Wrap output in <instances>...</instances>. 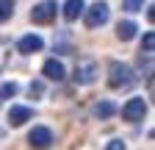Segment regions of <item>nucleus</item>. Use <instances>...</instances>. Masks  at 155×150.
<instances>
[{"instance_id":"1","label":"nucleus","mask_w":155,"mask_h":150,"mask_svg":"<svg viewBox=\"0 0 155 150\" xmlns=\"http://www.w3.org/2000/svg\"><path fill=\"white\" fill-rule=\"evenodd\" d=\"M133 81H136V75H133V70H130L127 64L114 61V64L108 67V86H111V89H125V86H130Z\"/></svg>"},{"instance_id":"2","label":"nucleus","mask_w":155,"mask_h":150,"mask_svg":"<svg viewBox=\"0 0 155 150\" xmlns=\"http://www.w3.org/2000/svg\"><path fill=\"white\" fill-rule=\"evenodd\" d=\"M55 14H58V3L55 0H42V3H36L31 9V22L50 25V22H55Z\"/></svg>"},{"instance_id":"3","label":"nucleus","mask_w":155,"mask_h":150,"mask_svg":"<svg viewBox=\"0 0 155 150\" xmlns=\"http://www.w3.org/2000/svg\"><path fill=\"white\" fill-rule=\"evenodd\" d=\"M28 145H31V150H50L53 147V131L47 125H36L28 134Z\"/></svg>"},{"instance_id":"4","label":"nucleus","mask_w":155,"mask_h":150,"mask_svg":"<svg viewBox=\"0 0 155 150\" xmlns=\"http://www.w3.org/2000/svg\"><path fill=\"white\" fill-rule=\"evenodd\" d=\"M144 117H147V103H144V97H130L122 106V120H127V122H141Z\"/></svg>"},{"instance_id":"5","label":"nucleus","mask_w":155,"mask_h":150,"mask_svg":"<svg viewBox=\"0 0 155 150\" xmlns=\"http://www.w3.org/2000/svg\"><path fill=\"white\" fill-rule=\"evenodd\" d=\"M108 17H111V9H108V3L100 0V3L89 6V11H86V28H100V25H105Z\"/></svg>"},{"instance_id":"6","label":"nucleus","mask_w":155,"mask_h":150,"mask_svg":"<svg viewBox=\"0 0 155 150\" xmlns=\"http://www.w3.org/2000/svg\"><path fill=\"white\" fill-rule=\"evenodd\" d=\"M97 75H100V67H97L94 61H83V64L75 67L72 78H75L78 86H86V84H94V81H97Z\"/></svg>"},{"instance_id":"7","label":"nucleus","mask_w":155,"mask_h":150,"mask_svg":"<svg viewBox=\"0 0 155 150\" xmlns=\"http://www.w3.org/2000/svg\"><path fill=\"white\" fill-rule=\"evenodd\" d=\"M45 47V39L42 36H36V33H25L22 39L17 42V50L22 53V56H33V53H39Z\"/></svg>"},{"instance_id":"8","label":"nucleus","mask_w":155,"mask_h":150,"mask_svg":"<svg viewBox=\"0 0 155 150\" xmlns=\"http://www.w3.org/2000/svg\"><path fill=\"white\" fill-rule=\"evenodd\" d=\"M31 117H33V111H31L28 106H11V108H8V114H6V120H8V125H11V128L25 125Z\"/></svg>"},{"instance_id":"9","label":"nucleus","mask_w":155,"mask_h":150,"mask_svg":"<svg viewBox=\"0 0 155 150\" xmlns=\"http://www.w3.org/2000/svg\"><path fill=\"white\" fill-rule=\"evenodd\" d=\"M42 72H45L47 81H64L67 78V70H64V64L58 61V59H47L42 64Z\"/></svg>"},{"instance_id":"10","label":"nucleus","mask_w":155,"mask_h":150,"mask_svg":"<svg viewBox=\"0 0 155 150\" xmlns=\"http://www.w3.org/2000/svg\"><path fill=\"white\" fill-rule=\"evenodd\" d=\"M83 0H67V3H64V20L67 22H75L78 20V17H81L83 14Z\"/></svg>"},{"instance_id":"11","label":"nucleus","mask_w":155,"mask_h":150,"mask_svg":"<svg viewBox=\"0 0 155 150\" xmlns=\"http://www.w3.org/2000/svg\"><path fill=\"white\" fill-rule=\"evenodd\" d=\"M114 114H116V103L114 100H100L94 106V117L97 120H111Z\"/></svg>"},{"instance_id":"12","label":"nucleus","mask_w":155,"mask_h":150,"mask_svg":"<svg viewBox=\"0 0 155 150\" xmlns=\"http://www.w3.org/2000/svg\"><path fill=\"white\" fill-rule=\"evenodd\" d=\"M136 33H139V25H136L133 20H125V22H119V25H116V36H119L122 42H130Z\"/></svg>"},{"instance_id":"13","label":"nucleus","mask_w":155,"mask_h":150,"mask_svg":"<svg viewBox=\"0 0 155 150\" xmlns=\"http://www.w3.org/2000/svg\"><path fill=\"white\" fill-rule=\"evenodd\" d=\"M14 0H0V22H6V20H11L14 17Z\"/></svg>"},{"instance_id":"14","label":"nucleus","mask_w":155,"mask_h":150,"mask_svg":"<svg viewBox=\"0 0 155 150\" xmlns=\"http://www.w3.org/2000/svg\"><path fill=\"white\" fill-rule=\"evenodd\" d=\"M17 92H19V86H17L14 81H6L3 86H0V97L8 100V97H14V95H17Z\"/></svg>"},{"instance_id":"15","label":"nucleus","mask_w":155,"mask_h":150,"mask_svg":"<svg viewBox=\"0 0 155 150\" xmlns=\"http://www.w3.org/2000/svg\"><path fill=\"white\" fill-rule=\"evenodd\" d=\"M141 50H144L147 56L155 50V33H152V31H147V33H144V39H141Z\"/></svg>"},{"instance_id":"16","label":"nucleus","mask_w":155,"mask_h":150,"mask_svg":"<svg viewBox=\"0 0 155 150\" xmlns=\"http://www.w3.org/2000/svg\"><path fill=\"white\" fill-rule=\"evenodd\" d=\"M122 9L130 11V14H133V11H141V9H144V0H122Z\"/></svg>"},{"instance_id":"17","label":"nucleus","mask_w":155,"mask_h":150,"mask_svg":"<svg viewBox=\"0 0 155 150\" xmlns=\"http://www.w3.org/2000/svg\"><path fill=\"white\" fill-rule=\"evenodd\" d=\"M42 95H45V86L39 84V81H33V84H31V97L36 100V97H42Z\"/></svg>"},{"instance_id":"18","label":"nucleus","mask_w":155,"mask_h":150,"mask_svg":"<svg viewBox=\"0 0 155 150\" xmlns=\"http://www.w3.org/2000/svg\"><path fill=\"white\" fill-rule=\"evenodd\" d=\"M105 150H127V147H125V142H122V139H111V142L105 145Z\"/></svg>"}]
</instances>
